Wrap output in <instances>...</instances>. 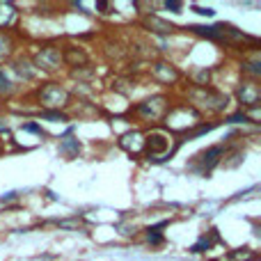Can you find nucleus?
Segmentation results:
<instances>
[{"label":"nucleus","mask_w":261,"mask_h":261,"mask_svg":"<svg viewBox=\"0 0 261 261\" xmlns=\"http://www.w3.org/2000/svg\"><path fill=\"white\" fill-rule=\"evenodd\" d=\"M0 133H7V124H5L3 119H0Z\"/></svg>","instance_id":"nucleus-27"},{"label":"nucleus","mask_w":261,"mask_h":261,"mask_svg":"<svg viewBox=\"0 0 261 261\" xmlns=\"http://www.w3.org/2000/svg\"><path fill=\"white\" fill-rule=\"evenodd\" d=\"M0 108H3V103H0Z\"/></svg>","instance_id":"nucleus-28"},{"label":"nucleus","mask_w":261,"mask_h":261,"mask_svg":"<svg viewBox=\"0 0 261 261\" xmlns=\"http://www.w3.org/2000/svg\"><path fill=\"white\" fill-rule=\"evenodd\" d=\"M193 81H195V87H206L208 81H211V69H197V71L193 73Z\"/></svg>","instance_id":"nucleus-18"},{"label":"nucleus","mask_w":261,"mask_h":261,"mask_svg":"<svg viewBox=\"0 0 261 261\" xmlns=\"http://www.w3.org/2000/svg\"><path fill=\"white\" fill-rule=\"evenodd\" d=\"M35 69H44V71H55V69L62 64V50L58 46H44L41 50L35 53V60H32Z\"/></svg>","instance_id":"nucleus-5"},{"label":"nucleus","mask_w":261,"mask_h":261,"mask_svg":"<svg viewBox=\"0 0 261 261\" xmlns=\"http://www.w3.org/2000/svg\"><path fill=\"white\" fill-rule=\"evenodd\" d=\"M14 69H16V73L23 78V81H32V78L37 76V69L32 67V64L28 62L25 58H23V60H18V62L14 64Z\"/></svg>","instance_id":"nucleus-14"},{"label":"nucleus","mask_w":261,"mask_h":261,"mask_svg":"<svg viewBox=\"0 0 261 261\" xmlns=\"http://www.w3.org/2000/svg\"><path fill=\"white\" fill-rule=\"evenodd\" d=\"M199 119H202V113H199L195 106L190 103H184V106H174L165 113L163 122L170 130L174 133H184V130H190L193 126H197Z\"/></svg>","instance_id":"nucleus-1"},{"label":"nucleus","mask_w":261,"mask_h":261,"mask_svg":"<svg viewBox=\"0 0 261 261\" xmlns=\"http://www.w3.org/2000/svg\"><path fill=\"white\" fill-rule=\"evenodd\" d=\"M142 25L149 28L151 32H158V35H172V32L176 30L170 21H165V18H161V16H144Z\"/></svg>","instance_id":"nucleus-11"},{"label":"nucleus","mask_w":261,"mask_h":261,"mask_svg":"<svg viewBox=\"0 0 261 261\" xmlns=\"http://www.w3.org/2000/svg\"><path fill=\"white\" fill-rule=\"evenodd\" d=\"M243 71L245 73H250V76H261V62H259V58L257 60H252V62H245L243 64Z\"/></svg>","instance_id":"nucleus-19"},{"label":"nucleus","mask_w":261,"mask_h":261,"mask_svg":"<svg viewBox=\"0 0 261 261\" xmlns=\"http://www.w3.org/2000/svg\"><path fill=\"white\" fill-rule=\"evenodd\" d=\"M37 99H39V103L44 106L46 110H50V113H60V110H64L69 106L71 94H69V90L62 87L60 83H46V85L37 92Z\"/></svg>","instance_id":"nucleus-2"},{"label":"nucleus","mask_w":261,"mask_h":261,"mask_svg":"<svg viewBox=\"0 0 261 261\" xmlns=\"http://www.w3.org/2000/svg\"><path fill=\"white\" fill-rule=\"evenodd\" d=\"M193 9H195L197 14H202V16H213V14H216L211 7H199V5H193Z\"/></svg>","instance_id":"nucleus-22"},{"label":"nucleus","mask_w":261,"mask_h":261,"mask_svg":"<svg viewBox=\"0 0 261 261\" xmlns=\"http://www.w3.org/2000/svg\"><path fill=\"white\" fill-rule=\"evenodd\" d=\"M188 99L193 103L202 106V108L211 110V113H222L229 106V99L222 92H216L211 87H190L188 90Z\"/></svg>","instance_id":"nucleus-3"},{"label":"nucleus","mask_w":261,"mask_h":261,"mask_svg":"<svg viewBox=\"0 0 261 261\" xmlns=\"http://www.w3.org/2000/svg\"><path fill=\"white\" fill-rule=\"evenodd\" d=\"M165 7H167V9H172V12H179V9L184 7V5H181V3H165Z\"/></svg>","instance_id":"nucleus-26"},{"label":"nucleus","mask_w":261,"mask_h":261,"mask_svg":"<svg viewBox=\"0 0 261 261\" xmlns=\"http://www.w3.org/2000/svg\"><path fill=\"white\" fill-rule=\"evenodd\" d=\"M12 90H14L12 81H9V78L5 76V71H0V94H9Z\"/></svg>","instance_id":"nucleus-20"},{"label":"nucleus","mask_w":261,"mask_h":261,"mask_svg":"<svg viewBox=\"0 0 261 261\" xmlns=\"http://www.w3.org/2000/svg\"><path fill=\"white\" fill-rule=\"evenodd\" d=\"M44 119H50V122H67V115L64 113H50V110H44L41 113Z\"/></svg>","instance_id":"nucleus-21"},{"label":"nucleus","mask_w":261,"mask_h":261,"mask_svg":"<svg viewBox=\"0 0 261 261\" xmlns=\"http://www.w3.org/2000/svg\"><path fill=\"white\" fill-rule=\"evenodd\" d=\"M144 149H147V156L153 161H163L170 151V138L165 133H151L149 140H144Z\"/></svg>","instance_id":"nucleus-7"},{"label":"nucleus","mask_w":261,"mask_h":261,"mask_svg":"<svg viewBox=\"0 0 261 261\" xmlns=\"http://www.w3.org/2000/svg\"><path fill=\"white\" fill-rule=\"evenodd\" d=\"M144 140H147V138H144L140 130H126V133L119 138V147H122L126 153L138 156V153L144 151Z\"/></svg>","instance_id":"nucleus-9"},{"label":"nucleus","mask_w":261,"mask_h":261,"mask_svg":"<svg viewBox=\"0 0 261 261\" xmlns=\"http://www.w3.org/2000/svg\"><path fill=\"white\" fill-rule=\"evenodd\" d=\"M23 130H30V133H35V135H44V130H41L39 126H37V124H23Z\"/></svg>","instance_id":"nucleus-23"},{"label":"nucleus","mask_w":261,"mask_h":261,"mask_svg":"<svg viewBox=\"0 0 261 261\" xmlns=\"http://www.w3.org/2000/svg\"><path fill=\"white\" fill-rule=\"evenodd\" d=\"M135 113H138L142 119H147V122L163 119L165 117V113H167V96L158 94V96H151V99L142 101V103L135 106Z\"/></svg>","instance_id":"nucleus-4"},{"label":"nucleus","mask_w":261,"mask_h":261,"mask_svg":"<svg viewBox=\"0 0 261 261\" xmlns=\"http://www.w3.org/2000/svg\"><path fill=\"white\" fill-rule=\"evenodd\" d=\"M60 151H62L64 156L73 158V156H78V151H81V142L73 138H64L62 142H60Z\"/></svg>","instance_id":"nucleus-15"},{"label":"nucleus","mask_w":261,"mask_h":261,"mask_svg":"<svg viewBox=\"0 0 261 261\" xmlns=\"http://www.w3.org/2000/svg\"><path fill=\"white\" fill-rule=\"evenodd\" d=\"M87 53L83 48H73V46H67V48L62 50V62H67L69 67H73V69H81V67H85L87 64Z\"/></svg>","instance_id":"nucleus-10"},{"label":"nucleus","mask_w":261,"mask_h":261,"mask_svg":"<svg viewBox=\"0 0 261 261\" xmlns=\"http://www.w3.org/2000/svg\"><path fill=\"white\" fill-rule=\"evenodd\" d=\"M229 122H231V124H239V122H248V119H245V115H243V113H239V115H231Z\"/></svg>","instance_id":"nucleus-25"},{"label":"nucleus","mask_w":261,"mask_h":261,"mask_svg":"<svg viewBox=\"0 0 261 261\" xmlns=\"http://www.w3.org/2000/svg\"><path fill=\"white\" fill-rule=\"evenodd\" d=\"M12 53H14V39L9 35H5V32H0V62L7 60Z\"/></svg>","instance_id":"nucleus-17"},{"label":"nucleus","mask_w":261,"mask_h":261,"mask_svg":"<svg viewBox=\"0 0 261 261\" xmlns=\"http://www.w3.org/2000/svg\"><path fill=\"white\" fill-rule=\"evenodd\" d=\"M16 7H14L12 3H5V0H0V30H5V28H12L14 23H16Z\"/></svg>","instance_id":"nucleus-13"},{"label":"nucleus","mask_w":261,"mask_h":261,"mask_svg":"<svg viewBox=\"0 0 261 261\" xmlns=\"http://www.w3.org/2000/svg\"><path fill=\"white\" fill-rule=\"evenodd\" d=\"M208 245H211V243H208V239H202L197 245H193V252H204V248L208 250Z\"/></svg>","instance_id":"nucleus-24"},{"label":"nucleus","mask_w":261,"mask_h":261,"mask_svg":"<svg viewBox=\"0 0 261 261\" xmlns=\"http://www.w3.org/2000/svg\"><path fill=\"white\" fill-rule=\"evenodd\" d=\"M236 99H239V103L243 106V108H254V106H259V101H261L259 85L254 81L241 83L239 90H236Z\"/></svg>","instance_id":"nucleus-8"},{"label":"nucleus","mask_w":261,"mask_h":261,"mask_svg":"<svg viewBox=\"0 0 261 261\" xmlns=\"http://www.w3.org/2000/svg\"><path fill=\"white\" fill-rule=\"evenodd\" d=\"M220 158H222V147H211V149H206V151H202L197 156V161L202 163V170H211V167H216L218 163H220Z\"/></svg>","instance_id":"nucleus-12"},{"label":"nucleus","mask_w":261,"mask_h":261,"mask_svg":"<svg viewBox=\"0 0 261 261\" xmlns=\"http://www.w3.org/2000/svg\"><path fill=\"white\" fill-rule=\"evenodd\" d=\"M257 254H254V250L250 248H241V250H231L229 254H227V259L222 261H252Z\"/></svg>","instance_id":"nucleus-16"},{"label":"nucleus","mask_w":261,"mask_h":261,"mask_svg":"<svg viewBox=\"0 0 261 261\" xmlns=\"http://www.w3.org/2000/svg\"><path fill=\"white\" fill-rule=\"evenodd\" d=\"M151 78L156 83H161V85H176L179 78H181V73H179V69H176L174 64L158 60V62L151 64Z\"/></svg>","instance_id":"nucleus-6"}]
</instances>
